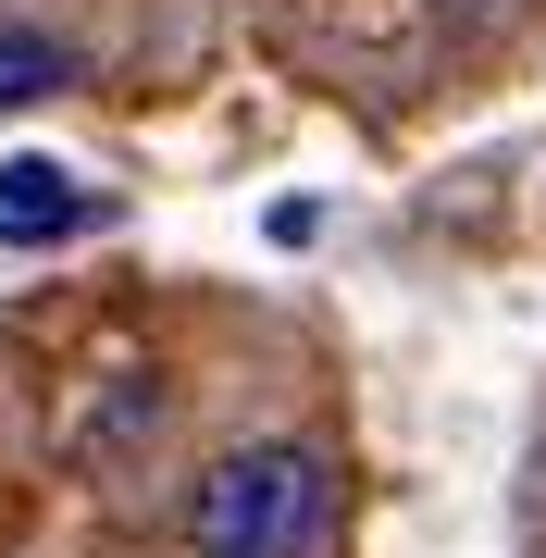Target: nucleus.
<instances>
[{
  "label": "nucleus",
  "instance_id": "obj_1",
  "mask_svg": "<svg viewBox=\"0 0 546 558\" xmlns=\"http://www.w3.org/2000/svg\"><path fill=\"white\" fill-rule=\"evenodd\" d=\"M336 521V459L311 435H248L186 484V546L199 558H311Z\"/></svg>",
  "mask_w": 546,
  "mask_h": 558
},
{
  "label": "nucleus",
  "instance_id": "obj_2",
  "mask_svg": "<svg viewBox=\"0 0 546 558\" xmlns=\"http://www.w3.org/2000/svg\"><path fill=\"white\" fill-rule=\"evenodd\" d=\"M87 199L62 186V161H0V236H75Z\"/></svg>",
  "mask_w": 546,
  "mask_h": 558
},
{
  "label": "nucleus",
  "instance_id": "obj_3",
  "mask_svg": "<svg viewBox=\"0 0 546 558\" xmlns=\"http://www.w3.org/2000/svg\"><path fill=\"white\" fill-rule=\"evenodd\" d=\"M50 87H75V38H50V25H25V13H0V112L50 100Z\"/></svg>",
  "mask_w": 546,
  "mask_h": 558
}]
</instances>
